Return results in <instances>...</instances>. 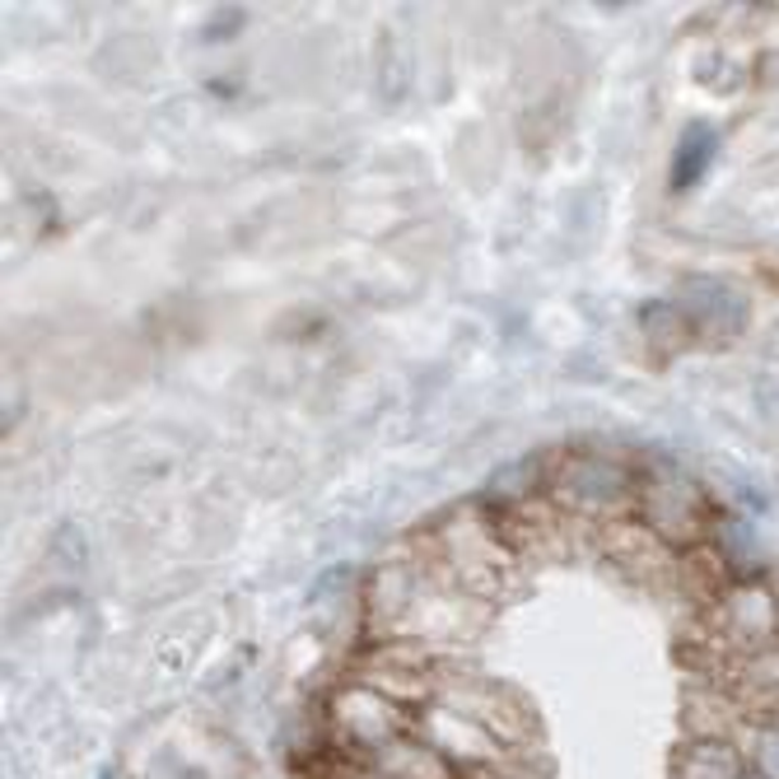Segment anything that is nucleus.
I'll list each match as a JSON object with an SVG mask.
<instances>
[{"instance_id": "nucleus-1", "label": "nucleus", "mask_w": 779, "mask_h": 779, "mask_svg": "<svg viewBox=\"0 0 779 779\" xmlns=\"http://www.w3.org/2000/svg\"><path fill=\"white\" fill-rule=\"evenodd\" d=\"M710 131H691L687 136V145L677 150V182H691L700 174V164H705V154H710Z\"/></svg>"}]
</instances>
